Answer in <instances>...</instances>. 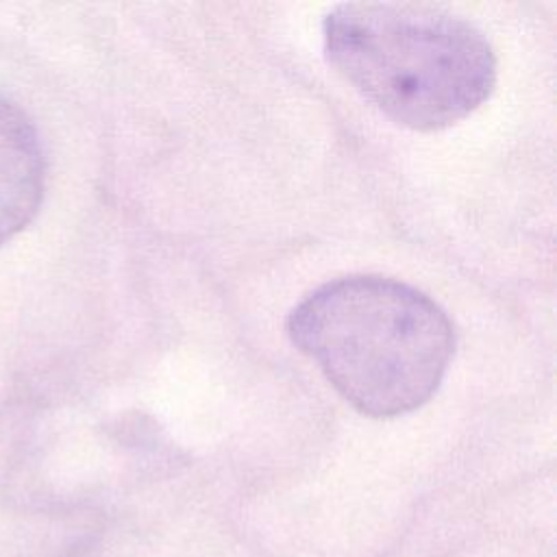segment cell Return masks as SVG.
<instances>
[{
  "mask_svg": "<svg viewBox=\"0 0 557 557\" xmlns=\"http://www.w3.org/2000/svg\"><path fill=\"white\" fill-rule=\"evenodd\" d=\"M285 331L331 387L370 418H396L429 403L455 355L446 311L379 274L315 287L289 311Z\"/></svg>",
  "mask_w": 557,
  "mask_h": 557,
  "instance_id": "1",
  "label": "cell"
},
{
  "mask_svg": "<svg viewBox=\"0 0 557 557\" xmlns=\"http://www.w3.org/2000/svg\"><path fill=\"white\" fill-rule=\"evenodd\" d=\"M329 65L392 122L442 131L496 85L487 37L461 15L416 2H344L322 22Z\"/></svg>",
  "mask_w": 557,
  "mask_h": 557,
  "instance_id": "2",
  "label": "cell"
},
{
  "mask_svg": "<svg viewBox=\"0 0 557 557\" xmlns=\"http://www.w3.org/2000/svg\"><path fill=\"white\" fill-rule=\"evenodd\" d=\"M44 178V150L33 122L0 96V246L37 215Z\"/></svg>",
  "mask_w": 557,
  "mask_h": 557,
  "instance_id": "3",
  "label": "cell"
}]
</instances>
